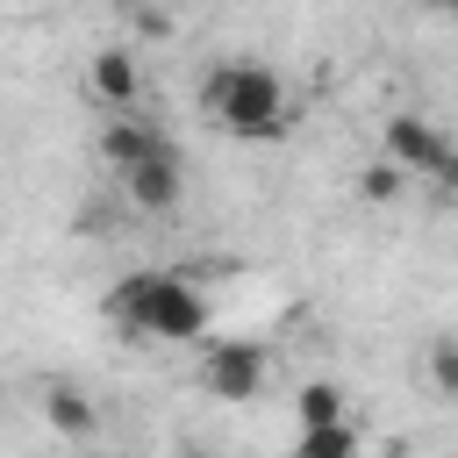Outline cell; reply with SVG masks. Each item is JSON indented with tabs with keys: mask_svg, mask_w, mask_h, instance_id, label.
<instances>
[{
	"mask_svg": "<svg viewBox=\"0 0 458 458\" xmlns=\"http://www.w3.org/2000/svg\"><path fill=\"white\" fill-rule=\"evenodd\" d=\"M200 114L243 143H279L293 129V93L272 64L258 57H222L208 79H200Z\"/></svg>",
	"mask_w": 458,
	"mask_h": 458,
	"instance_id": "cell-1",
	"label": "cell"
},
{
	"mask_svg": "<svg viewBox=\"0 0 458 458\" xmlns=\"http://www.w3.org/2000/svg\"><path fill=\"white\" fill-rule=\"evenodd\" d=\"M107 315L129 329V336H150V344H200L208 336V293L179 272H122L114 293H107Z\"/></svg>",
	"mask_w": 458,
	"mask_h": 458,
	"instance_id": "cell-2",
	"label": "cell"
},
{
	"mask_svg": "<svg viewBox=\"0 0 458 458\" xmlns=\"http://www.w3.org/2000/svg\"><path fill=\"white\" fill-rule=\"evenodd\" d=\"M379 157H394L408 179H437V186H451L458 172V157H451V136L429 122V114H386V129H379Z\"/></svg>",
	"mask_w": 458,
	"mask_h": 458,
	"instance_id": "cell-3",
	"label": "cell"
},
{
	"mask_svg": "<svg viewBox=\"0 0 458 458\" xmlns=\"http://www.w3.org/2000/svg\"><path fill=\"white\" fill-rule=\"evenodd\" d=\"M265 379H272V365H265L258 344L222 336V344H208V358H200V386H208L215 401H258Z\"/></svg>",
	"mask_w": 458,
	"mask_h": 458,
	"instance_id": "cell-4",
	"label": "cell"
},
{
	"mask_svg": "<svg viewBox=\"0 0 458 458\" xmlns=\"http://www.w3.org/2000/svg\"><path fill=\"white\" fill-rule=\"evenodd\" d=\"M86 100H93L100 114H136V100H143V64H136V50L100 43V50L86 57Z\"/></svg>",
	"mask_w": 458,
	"mask_h": 458,
	"instance_id": "cell-5",
	"label": "cell"
},
{
	"mask_svg": "<svg viewBox=\"0 0 458 458\" xmlns=\"http://www.w3.org/2000/svg\"><path fill=\"white\" fill-rule=\"evenodd\" d=\"M114 179H122L129 208H143V215H172V208L186 200V172H179V150H165V157H143V165H129V172H114Z\"/></svg>",
	"mask_w": 458,
	"mask_h": 458,
	"instance_id": "cell-6",
	"label": "cell"
},
{
	"mask_svg": "<svg viewBox=\"0 0 458 458\" xmlns=\"http://www.w3.org/2000/svg\"><path fill=\"white\" fill-rule=\"evenodd\" d=\"M165 150H179L165 129H150V122H136V114H107L100 122V157L114 165V172H129V165H143V157H165Z\"/></svg>",
	"mask_w": 458,
	"mask_h": 458,
	"instance_id": "cell-7",
	"label": "cell"
},
{
	"mask_svg": "<svg viewBox=\"0 0 458 458\" xmlns=\"http://www.w3.org/2000/svg\"><path fill=\"white\" fill-rule=\"evenodd\" d=\"M43 422H50L57 437L86 444V437L100 429V408L86 401V386H72V379H50V386H43Z\"/></svg>",
	"mask_w": 458,
	"mask_h": 458,
	"instance_id": "cell-8",
	"label": "cell"
},
{
	"mask_svg": "<svg viewBox=\"0 0 458 458\" xmlns=\"http://www.w3.org/2000/svg\"><path fill=\"white\" fill-rule=\"evenodd\" d=\"M344 415H351V401H344L336 379H308V386L293 394V422H301V429H322V422H344Z\"/></svg>",
	"mask_w": 458,
	"mask_h": 458,
	"instance_id": "cell-9",
	"label": "cell"
},
{
	"mask_svg": "<svg viewBox=\"0 0 458 458\" xmlns=\"http://www.w3.org/2000/svg\"><path fill=\"white\" fill-rule=\"evenodd\" d=\"M358 451H365V444H358V422L344 415V422H322V429H301L286 458H358Z\"/></svg>",
	"mask_w": 458,
	"mask_h": 458,
	"instance_id": "cell-10",
	"label": "cell"
},
{
	"mask_svg": "<svg viewBox=\"0 0 458 458\" xmlns=\"http://www.w3.org/2000/svg\"><path fill=\"white\" fill-rule=\"evenodd\" d=\"M358 193H365V200H372V208H394V200H401V193H408V172H401V165H394V157H372V165H365V172H358Z\"/></svg>",
	"mask_w": 458,
	"mask_h": 458,
	"instance_id": "cell-11",
	"label": "cell"
},
{
	"mask_svg": "<svg viewBox=\"0 0 458 458\" xmlns=\"http://www.w3.org/2000/svg\"><path fill=\"white\" fill-rule=\"evenodd\" d=\"M429 386L437 394H458V344L451 336H429Z\"/></svg>",
	"mask_w": 458,
	"mask_h": 458,
	"instance_id": "cell-12",
	"label": "cell"
},
{
	"mask_svg": "<svg viewBox=\"0 0 458 458\" xmlns=\"http://www.w3.org/2000/svg\"><path fill=\"white\" fill-rule=\"evenodd\" d=\"M172 458H215V451H208V444H179Z\"/></svg>",
	"mask_w": 458,
	"mask_h": 458,
	"instance_id": "cell-13",
	"label": "cell"
},
{
	"mask_svg": "<svg viewBox=\"0 0 458 458\" xmlns=\"http://www.w3.org/2000/svg\"><path fill=\"white\" fill-rule=\"evenodd\" d=\"M451 7H458V0H422V14H451Z\"/></svg>",
	"mask_w": 458,
	"mask_h": 458,
	"instance_id": "cell-14",
	"label": "cell"
}]
</instances>
